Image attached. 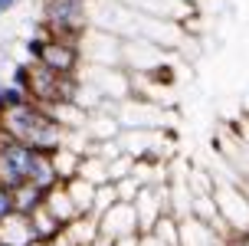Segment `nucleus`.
I'll return each instance as SVG.
<instances>
[{"label": "nucleus", "mask_w": 249, "mask_h": 246, "mask_svg": "<svg viewBox=\"0 0 249 246\" xmlns=\"http://www.w3.org/2000/svg\"><path fill=\"white\" fill-rule=\"evenodd\" d=\"M0 132L17 138V141H23V145H30L33 151L53 154L56 148H62L69 128H62L43 105H36L33 98H26L20 105H10V109L0 112Z\"/></svg>", "instance_id": "1"}, {"label": "nucleus", "mask_w": 249, "mask_h": 246, "mask_svg": "<svg viewBox=\"0 0 249 246\" xmlns=\"http://www.w3.org/2000/svg\"><path fill=\"white\" fill-rule=\"evenodd\" d=\"M26 53L33 56L36 62L50 66L53 73H79L82 66V53H79V39H69V37H50L43 30V37H33L26 43Z\"/></svg>", "instance_id": "2"}, {"label": "nucleus", "mask_w": 249, "mask_h": 246, "mask_svg": "<svg viewBox=\"0 0 249 246\" xmlns=\"http://www.w3.org/2000/svg\"><path fill=\"white\" fill-rule=\"evenodd\" d=\"M43 30L50 37L79 39L89 26V0H43Z\"/></svg>", "instance_id": "3"}, {"label": "nucleus", "mask_w": 249, "mask_h": 246, "mask_svg": "<svg viewBox=\"0 0 249 246\" xmlns=\"http://www.w3.org/2000/svg\"><path fill=\"white\" fill-rule=\"evenodd\" d=\"M213 200L223 217L226 230H249V194L236 177H216Z\"/></svg>", "instance_id": "4"}, {"label": "nucleus", "mask_w": 249, "mask_h": 246, "mask_svg": "<svg viewBox=\"0 0 249 246\" xmlns=\"http://www.w3.org/2000/svg\"><path fill=\"white\" fill-rule=\"evenodd\" d=\"M59 79L62 73H53L50 66H43V62H26V95L33 98L36 105H59Z\"/></svg>", "instance_id": "5"}, {"label": "nucleus", "mask_w": 249, "mask_h": 246, "mask_svg": "<svg viewBox=\"0 0 249 246\" xmlns=\"http://www.w3.org/2000/svg\"><path fill=\"white\" fill-rule=\"evenodd\" d=\"M131 233H141L135 204L115 200L108 210L99 213V236H105V240H118V236H131Z\"/></svg>", "instance_id": "6"}, {"label": "nucleus", "mask_w": 249, "mask_h": 246, "mask_svg": "<svg viewBox=\"0 0 249 246\" xmlns=\"http://www.w3.org/2000/svg\"><path fill=\"white\" fill-rule=\"evenodd\" d=\"M223 243H226L223 230L203 223L194 213H187V217L177 220V246H223Z\"/></svg>", "instance_id": "7"}, {"label": "nucleus", "mask_w": 249, "mask_h": 246, "mask_svg": "<svg viewBox=\"0 0 249 246\" xmlns=\"http://www.w3.org/2000/svg\"><path fill=\"white\" fill-rule=\"evenodd\" d=\"M131 10L151 13V17H164V20H174V23H184L197 13V3L194 0H118Z\"/></svg>", "instance_id": "8"}, {"label": "nucleus", "mask_w": 249, "mask_h": 246, "mask_svg": "<svg viewBox=\"0 0 249 246\" xmlns=\"http://www.w3.org/2000/svg\"><path fill=\"white\" fill-rule=\"evenodd\" d=\"M36 240L33 233V220L23 210H10L7 217H0V243L7 246H30Z\"/></svg>", "instance_id": "9"}, {"label": "nucleus", "mask_w": 249, "mask_h": 246, "mask_svg": "<svg viewBox=\"0 0 249 246\" xmlns=\"http://www.w3.org/2000/svg\"><path fill=\"white\" fill-rule=\"evenodd\" d=\"M43 207L50 210V213L62 223V227H66V223H72L75 217L82 213V210L72 204V197H69V190H66V184H62V181H59L56 187H50V190H46V197H43Z\"/></svg>", "instance_id": "10"}, {"label": "nucleus", "mask_w": 249, "mask_h": 246, "mask_svg": "<svg viewBox=\"0 0 249 246\" xmlns=\"http://www.w3.org/2000/svg\"><path fill=\"white\" fill-rule=\"evenodd\" d=\"M62 233L69 236V243H72V246H92L95 240H99V217H92V213H79L72 223L62 227Z\"/></svg>", "instance_id": "11"}, {"label": "nucleus", "mask_w": 249, "mask_h": 246, "mask_svg": "<svg viewBox=\"0 0 249 246\" xmlns=\"http://www.w3.org/2000/svg\"><path fill=\"white\" fill-rule=\"evenodd\" d=\"M30 184H36L39 190H50V187L59 184V174H56V164H53V154L46 151H36V158L30 164V177H26Z\"/></svg>", "instance_id": "12"}, {"label": "nucleus", "mask_w": 249, "mask_h": 246, "mask_svg": "<svg viewBox=\"0 0 249 246\" xmlns=\"http://www.w3.org/2000/svg\"><path fill=\"white\" fill-rule=\"evenodd\" d=\"M62 184H66L75 207L82 210V213H92V204H95V184L92 181H86L82 174H75V177H66Z\"/></svg>", "instance_id": "13"}, {"label": "nucleus", "mask_w": 249, "mask_h": 246, "mask_svg": "<svg viewBox=\"0 0 249 246\" xmlns=\"http://www.w3.org/2000/svg\"><path fill=\"white\" fill-rule=\"evenodd\" d=\"M79 174L86 177V181H92V184H108L112 177H108V158L105 154H82V164H79Z\"/></svg>", "instance_id": "14"}, {"label": "nucleus", "mask_w": 249, "mask_h": 246, "mask_svg": "<svg viewBox=\"0 0 249 246\" xmlns=\"http://www.w3.org/2000/svg\"><path fill=\"white\" fill-rule=\"evenodd\" d=\"M53 164H56L59 181L75 177V174H79V164H82V151H75V148H69L66 141H62V148H56V151H53Z\"/></svg>", "instance_id": "15"}, {"label": "nucleus", "mask_w": 249, "mask_h": 246, "mask_svg": "<svg viewBox=\"0 0 249 246\" xmlns=\"http://www.w3.org/2000/svg\"><path fill=\"white\" fill-rule=\"evenodd\" d=\"M43 197H46V190H39L36 184H30V181H23V184L13 187V210H23V213H33V210L43 204Z\"/></svg>", "instance_id": "16"}, {"label": "nucleus", "mask_w": 249, "mask_h": 246, "mask_svg": "<svg viewBox=\"0 0 249 246\" xmlns=\"http://www.w3.org/2000/svg\"><path fill=\"white\" fill-rule=\"evenodd\" d=\"M30 220H33V233H36V240H53V236L62 233V223L53 217L50 210L39 204L33 213H30Z\"/></svg>", "instance_id": "17"}, {"label": "nucleus", "mask_w": 249, "mask_h": 246, "mask_svg": "<svg viewBox=\"0 0 249 246\" xmlns=\"http://www.w3.org/2000/svg\"><path fill=\"white\" fill-rule=\"evenodd\" d=\"M118 200V187H115V181H108V184H99L95 187V204H92V217H99L102 210H108Z\"/></svg>", "instance_id": "18"}, {"label": "nucleus", "mask_w": 249, "mask_h": 246, "mask_svg": "<svg viewBox=\"0 0 249 246\" xmlns=\"http://www.w3.org/2000/svg\"><path fill=\"white\" fill-rule=\"evenodd\" d=\"M10 210H13V187L0 184V217H7Z\"/></svg>", "instance_id": "19"}, {"label": "nucleus", "mask_w": 249, "mask_h": 246, "mask_svg": "<svg viewBox=\"0 0 249 246\" xmlns=\"http://www.w3.org/2000/svg\"><path fill=\"white\" fill-rule=\"evenodd\" d=\"M223 246H249V230H233Z\"/></svg>", "instance_id": "20"}, {"label": "nucleus", "mask_w": 249, "mask_h": 246, "mask_svg": "<svg viewBox=\"0 0 249 246\" xmlns=\"http://www.w3.org/2000/svg\"><path fill=\"white\" fill-rule=\"evenodd\" d=\"M138 246H167V243H164L161 236H154V233L148 230V233H141V236H138Z\"/></svg>", "instance_id": "21"}, {"label": "nucleus", "mask_w": 249, "mask_h": 246, "mask_svg": "<svg viewBox=\"0 0 249 246\" xmlns=\"http://www.w3.org/2000/svg\"><path fill=\"white\" fill-rule=\"evenodd\" d=\"M138 236H141V233H131V236H118V240H112V246H138Z\"/></svg>", "instance_id": "22"}, {"label": "nucleus", "mask_w": 249, "mask_h": 246, "mask_svg": "<svg viewBox=\"0 0 249 246\" xmlns=\"http://www.w3.org/2000/svg\"><path fill=\"white\" fill-rule=\"evenodd\" d=\"M20 0H0V13H7V10H13Z\"/></svg>", "instance_id": "23"}, {"label": "nucleus", "mask_w": 249, "mask_h": 246, "mask_svg": "<svg viewBox=\"0 0 249 246\" xmlns=\"http://www.w3.org/2000/svg\"><path fill=\"white\" fill-rule=\"evenodd\" d=\"M30 246H53V240H33Z\"/></svg>", "instance_id": "24"}, {"label": "nucleus", "mask_w": 249, "mask_h": 246, "mask_svg": "<svg viewBox=\"0 0 249 246\" xmlns=\"http://www.w3.org/2000/svg\"><path fill=\"white\" fill-rule=\"evenodd\" d=\"M0 246H7V243H0Z\"/></svg>", "instance_id": "25"}]
</instances>
